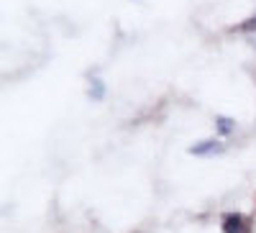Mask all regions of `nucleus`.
I'll return each instance as SVG.
<instances>
[{
	"mask_svg": "<svg viewBox=\"0 0 256 233\" xmlns=\"http://www.w3.org/2000/svg\"><path fill=\"white\" fill-rule=\"evenodd\" d=\"M88 98H90V100H95V102L105 98V82H102V80H92L90 90H88Z\"/></svg>",
	"mask_w": 256,
	"mask_h": 233,
	"instance_id": "nucleus-4",
	"label": "nucleus"
},
{
	"mask_svg": "<svg viewBox=\"0 0 256 233\" xmlns=\"http://www.w3.org/2000/svg\"><path fill=\"white\" fill-rule=\"evenodd\" d=\"M233 31H244V34H251V31H256V16L246 18L244 24H238V26H233Z\"/></svg>",
	"mask_w": 256,
	"mask_h": 233,
	"instance_id": "nucleus-5",
	"label": "nucleus"
},
{
	"mask_svg": "<svg viewBox=\"0 0 256 233\" xmlns=\"http://www.w3.org/2000/svg\"><path fill=\"white\" fill-rule=\"evenodd\" d=\"M216 131L220 136H230L233 131H236V120L228 118V116H216Z\"/></svg>",
	"mask_w": 256,
	"mask_h": 233,
	"instance_id": "nucleus-3",
	"label": "nucleus"
},
{
	"mask_svg": "<svg viewBox=\"0 0 256 233\" xmlns=\"http://www.w3.org/2000/svg\"><path fill=\"white\" fill-rule=\"evenodd\" d=\"M223 233H248V220L241 213H226L220 220Z\"/></svg>",
	"mask_w": 256,
	"mask_h": 233,
	"instance_id": "nucleus-2",
	"label": "nucleus"
},
{
	"mask_svg": "<svg viewBox=\"0 0 256 233\" xmlns=\"http://www.w3.org/2000/svg\"><path fill=\"white\" fill-rule=\"evenodd\" d=\"M220 152H223L220 138H202V141L192 144L187 149V154H192V156H212V154H220Z\"/></svg>",
	"mask_w": 256,
	"mask_h": 233,
	"instance_id": "nucleus-1",
	"label": "nucleus"
}]
</instances>
